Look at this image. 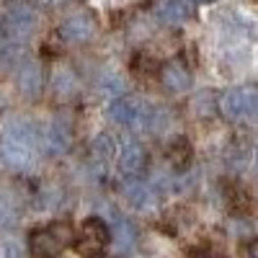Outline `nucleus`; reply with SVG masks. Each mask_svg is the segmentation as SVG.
Listing matches in <instances>:
<instances>
[{
  "label": "nucleus",
  "mask_w": 258,
  "mask_h": 258,
  "mask_svg": "<svg viewBox=\"0 0 258 258\" xmlns=\"http://www.w3.org/2000/svg\"><path fill=\"white\" fill-rule=\"evenodd\" d=\"M36 132L26 121H8L3 129V140H0V155L6 165L13 170H29L36 160Z\"/></svg>",
  "instance_id": "nucleus-1"
},
{
  "label": "nucleus",
  "mask_w": 258,
  "mask_h": 258,
  "mask_svg": "<svg viewBox=\"0 0 258 258\" xmlns=\"http://www.w3.org/2000/svg\"><path fill=\"white\" fill-rule=\"evenodd\" d=\"M16 80H18V88L24 91L29 98H36L44 88V75H41V68L36 59H24L18 64V73H16Z\"/></svg>",
  "instance_id": "nucleus-7"
},
{
  "label": "nucleus",
  "mask_w": 258,
  "mask_h": 258,
  "mask_svg": "<svg viewBox=\"0 0 258 258\" xmlns=\"http://www.w3.org/2000/svg\"><path fill=\"white\" fill-rule=\"evenodd\" d=\"M70 140H73V124H70V119H64V114L54 116V121L47 129V137H44L47 150L52 155H62L64 150L70 147Z\"/></svg>",
  "instance_id": "nucleus-6"
},
{
  "label": "nucleus",
  "mask_w": 258,
  "mask_h": 258,
  "mask_svg": "<svg viewBox=\"0 0 258 258\" xmlns=\"http://www.w3.org/2000/svg\"><path fill=\"white\" fill-rule=\"evenodd\" d=\"M75 243V232L68 222H54L47 230H36L31 235V255L34 258H54L62 248Z\"/></svg>",
  "instance_id": "nucleus-3"
},
{
  "label": "nucleus",
  "mask_w": 258,
  "mask_h": 258,
  "mask_svg": "<svg viewBox=\"0 0 258 258\" xmlns=\"http://www.w3.org/2000/svg\"><path fill=\"white\" fill-rule=\"evenodd\" d=\"M124 194L137 209H150L155 204V191L150 188L142 178H126L124 181Z\"/></svg>",
  "instance_id": "nucleus-11"
},
{
  "label": "nucleus",
  "mask_w": 258,
  "mask_h": 258,
  "mask_svg": "<svg viewBox=\"0 0 258 258\" xmlns=\"http://www.w3.org/2000/svg\"><path fill=\"white\" fill-rule=\"evenodd\" d=\"M44 3H49V6H57V3H62V0H44Z\"/></svg>",
  "instance_id": "nucleus-18"
},
{
  "label": "nucleus",
  "mask_w": 258,
  "mask_h": 258,
  "mask_svg": "<svg viewBox=\"0 0 258 258\" xmlns=\"http://www.w3.org/2000/svg\"><path fill=\"white\" fill-rule=\"evenodd\" d=\"M145 165H147L145 147L135 140L124 142L121 155H119V170L124 173V178H140L145 173Z\"/></svg>",
  "instance_id": "nucleus-5"
},
{
  "label": "nucleus",
  "mask_w": 258,
  "mask_h": 258,
  "mask_svg": "<svg viewBox=\"0 0 258 258\" xmlns=\"http://www.w3.org/2000/svg\"><path fill=\"white\" fill-rule=\"evenodd\" d=\"M188 153H191L188 145H186V142H178L173 150H170V160H173L176 165H183V163L188 160Z\"/></svg>",
  "instance_id": "nucleus-16"
},
{
  "label": "nucleus",
  "mask_w": 258,
  "mask_h": 258,
  "mask_svg": "<svg viewBox=\"0 0 258 258\" xmlns=\"http://www.w3.org/2000/svg\"><path fill=\"white\" fill-rule=\"evenodd\" d=\"M158 18L163 21V24H183V21L188 18V6L183 3V0H160L158 8H155Z\"/></svg>",
  "instance_id": "nucleus-12"
},
{
  "label": "nucleus",
  "mask_w": 258,
  "mask_h": 258,
  "mask_svg": "<svg viewBox=\"0 0 258 258\" xmlns=\"http://www.w3.org/2000/svg\"><path fill=\"white\" fill-rule=\"evenodd\" d=\"M93 258H103V255H98V253H96V255H93Z\"/></svg>",
  "instance_id": "nucleus-21"
},
{
  "label": "nucleus",
  "mask_w": 258,
  "mask_h": 258,
  "mask_svg": "<svg viewBox=\"0 0 258 258\" xmlns=\"http://www.w3.org/2000/svg\"><path fill=\"white\" fill-rule=\"evenodd\" d=\"M39 13L31 8V6H13L6 16V29L11 34V39L16 41H26L36 34L39 29Z\"/></svg>",
  "instance_id": "nucleus-4"
},
{
  "label": "nucleus",
  "mask_w": 258,
  "mask_h": 258,
  "mask_svg": "<svg viewBox=\"0 0 258 258\" xmlns=\"http://www.w3.org/2000/svg\"><path fill=\"white\" fill-rule=\"evenodd\" d=\"M111 155H114V140L109 135H98L93 140V158L98 163H109Z\"/></svg>",
  "instance_id": "nucleus-15"
},
{
  "label": "nucleus",
  "mask_w": 258,
  "mask_h": 258,
  "mask_svg": "<svg viewBox=\"0 0 258 258\" xmlns=\"http://www.w3.org/2000/svg\"><path fill=\"white\" fill-rule=\"evenodd\" d=\"M80 250L85 253H93V250H98V248H103L106 245V240H109V230H106V225L98 220V217H93V220H88L83 225V235H80Z\"/></svg>",
  "instance_id": "nucleus-10"
},
{
  "label": "nucleus",
  "mask_w": 258,
  "mask_h": 258,
  "mask_svg": "<svg viewBox=\"0 0 258 258\" xmlns=\"http://www.w3.org/2000/svg\"><path fill=\"white\" fill-rule=\"evenodd\" d=\"M59 36L68 39V41H78V44H83V41H91L96 36V21L91 16H73L62 24L59 29Z\"/></svg>",
  "instance_id": "nucleus-8"
},
{
  "label": "nucleus",
  "mask_w": 258,
  "mask_h": 258,
  "mask_svg": "<svg viewBox=\"0 0 258 258\" xmlns=\"http://www.w3.org/2000/svg\"><path fill=\"white\" fill-rule=\"evenodd\" d=\"M75 88H78L75 73H73L70 68H59V70L54 73V80H52V91H54L57 96H70V93H75Z\"/></svg>",
  "instance_id": "nucleus-14"
},
{
  "label": "nucleus",
  "mask_w": 258,
  "mask_h": 258,
  "mask_svg": "<svg viewBox=\"0 0 258 258\" xmlns=\"http://www.w3.org/2000/svg\"><path fill=\"white\" fill-rule=\"evenodd\" d=\"M111 222H114V243L116 248L124 253V250H132L135 248V240H137V232L135 227L129 225L119 212H111Z\"/></svg>",
  "instance_id": "nucleus-13"
},
{
  "label": "nucleus",
  "mask_w": 258,
  "mask_h": 258,
  "mask_svg": "<svg viewBox=\"0 0 258 258\" xmlns=\"http://www.w3.org/2000/svg\"><path fill=\"white\" fill-rule=\"evenodd\" d=\"M255 173H258V155H255Z\"/></svg>",
  "instance_id": "nucleus-19"
},
{
  "label": "nucleus",
  "mask_w": 258,
  "mask_h": 258,
  "mask_svg": "<svg viewBox=\"0 0 258 258\" xmlns=\"http://www.w3.org/2000/svg\"><path fill=\"white\" fill-rule=\"evenodd\" d=\"M243 255H245V258H258V238H255V240H250V243L245 245Z\"/></svg>",
  "instance_id": "nucleus-17"
},
{
  "label": "nucleus",
  "mask_w": 258,
  "mask_h": 258,
  "mask_svg": "<svg viewBox=\"0 0 258 258\" xmlns=\"http://www.w3.org/2000/svg\"><path fill=\"white\" fill-rule=\"evenodd\" d=\"M197 3H209V0H197Z\"/></svg>",
  "instance_id": "nucleus-20"
},
{
  "label": "nucleus",
  "mask_w": 258,
  "mask_h": 258,
  "mask_svg": "<svg viewBox=\"0 0 258 258\" xmlns=\"http://www.w3.org/2000/svg\"><path fill=\"white\" fill-rule=\"evenodd\" d=\"M160 80L170 93H186L191 88V73L181 62H168L160 70Z\"/></svg>",
  "instance_id": "nucleus-9"
},
{
  "label": "nucleus",
  "mask_w": 258,
  "mask_h": 258,
  "mask_svg": "<svg viewBox=\"0 0 258 258\" xmlns=\"http://www.w3.org/2000/svg\"><path fill=\"white\" fill-rule=\"evenodd\" d=\"M220 109L230 121H248L258 126V85H240L220 98Z\"/></svg>",
  "instance_id": "nucleus-2"
}]
</instances>
